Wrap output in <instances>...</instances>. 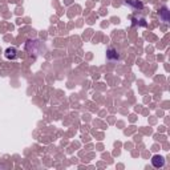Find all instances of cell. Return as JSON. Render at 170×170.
I'll use <instances>...</instances> for the list:
<instances>
[{
  "mask_svg": "<svg viewBox=\"0 0 170 170\" xmlns=\"http://www.w3.org/2000/svg\"><path fill=\"white\" fill-rule=\"evenodd\" d=\"M151 165L154 166V167H157V169H160V167H162L163 165H165V158H163L162 156H153V158H151Z\"/></svg>",
  "mask_w": 170,
  "mask_h": 170,
  "instance_id": "6da1fadb",
  "label": "cell"
},
{
  "mask_svg": "<svg viewBox=\"0 0 170 170\" xmlns=\"http://www.w3.org/2000/svg\"><path fill=\"white\" fill-rule=\"evenodd\" d=\"M158 16H160V20L162 23H165V24H167V23L170 21V15H169V11L166 7H162L160 9V12H158Z\"/></svg>",
  "mask_w": 170,
  "mask_h": 170,
  "instance_id": "7a4b0ae2",
  "label": "cell"
},
{
  "mask_svg": "<svg viewBox=\"0 0 170 170\" xmlns=\"http://www.w3.org/2000/svg\"><path fill=\"white\" fill-rule=\"evenodd\" d=\"M125 4H129V5H133L135 8H142V3L138 2V0H125Z\"/></svg>",
  "mask_w": 170,
  "mask_h": 170,
  "instance_id": "3957f363",
  "label": "cell"
},
{
  "mask_svg": "<svg viewBox=\"0 0 170 170\" xmlns=\"http://www.w3.org/2000/svg\"><path fill=\"white\" fill-rule=\"evenodd\" d=\"M5 56H7L8 59H13L16 56V49L15 48H8L7 52H5Z\"/></svg>",
  "mask_w": 170,
  "mask_h": 170,
  "instance_id": "277c9868",
  "label": "cell"
}]
</instances>
